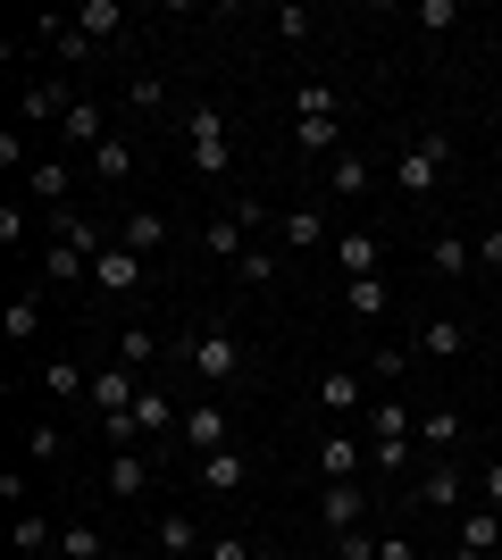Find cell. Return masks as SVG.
<instances>
[{
  "instance_id": "15",
  "label": "cell",
  "mask_w": 502,
  "mask_h": 560,
  "mask_svg": "<svg viewBox=\"0 0 502 560\" xmlns=\"http://www.w3.org/2000/svg\"><path fill=\"white\" fill-rule=\"evenodd\" d=\"M25 192L43 201V218H50V210H68V192H75V167H68V160H34V167H25Z\"/></svg>"
},
{
  "instance_id": "27",
  "label": "cell",
  "mask_w": 502,
  "mask_h": 560,
  "mask_svg": "<svg viewBox=\"0 0 502 560\" xmlns=\"http://www.w3.org/2000/svg\"><path fill=\"white\" fill-rule=\"evenodd\" d=\"M17 552L25 560H59V527L43 511H17Z\"/></svg>"
},
{
  "instance_id": "7",
  "label": "cell",
  "mask_w": 502,
  "mask_h": 560,
  "mask_svg": "<svg viewBox=\"0 0 502 560\" xmlns=\"http://www.w3.org/2000/svg\"><path fill=\"white\" fill-rule=\"evenodd\" d=\"M43 226H50V243H68V252H84V259H101V252H118V234H109V226H93V218L75 210V201H68V210H50Z\"/></svg>"
},
{
  "instance_id": "46",
  "label": "cell",
  "mask_w": 502,
  "mask_h": 560,
  "mask_svg": "<svg viewBox=\"0 0 502 560\" xmlns=\"http://www.w3.org/2000/svg\"><path fill=\"white\" fill-rule=\"evenodd\" d=\"M201 560H260V552H252L243 536H210V552H201Z\"/></svg>"
},
{
  "instance_id": "50",
  "label": "cell",
  "mask_w": 502,
  "mask_h": 560,
  "mask_svg": "<svg viewBox=\"0 0 502 560\" xmlns=\"http://www.w3.org/2000/svg\"><path fill=\"white\" fill-rule=\"evenodd\" d=\"M377 560H419V544L410 536H377Z\"/></svg>"
},
{
  "instance_id": "17",
  "label": "cell",
  "mask_w": 502,
  "mask_h": 560,
  "mask_svg": "<svg viewBox=\"0 0 502 560\" xmlns=\"http://www.w3.org/2000/svg\"><path fill=\"white\" fill-rule=\"evenodd\" d=\"M143 277H151V259H135V252H101L93 259V293H135Z\"/></svg>"
},
{
  "instance_id": "9",
  "label": "cell",
  "mask_w": 502,
  "mask_h": 560,
  "mask_svg": "<svg viewBox=\"0 0 502 560\" xmlns=\"http://www.w3.org/2000/svg\"><path fill=\"white\" fill-rule=\"evenodd\" d=\"M360 518H369V493H360V477H343V486H318V527H327V536H352Z\"/></svg>"
},
{
  "instance_id": "51",
  "label": "cell",
  "mask_w": 502,
  "mask_h": 560,
  "mask_svg": "<svg viewBox=\"0 0 502 560\" xmlns=\"http://www.w3.org/2000/svg\"><path fill=\"white\" fill-rule=\"evenodd\" d=\"M478 259H486V268H502V226H486V243H478Z\"/></svg>"
},
{
  "instance_id": "20",
  "label": "cell",
  "mask_w": 502,
  "mask_h": 560,
  "mask_svg": "<svg viewBox=\"0 0 502 560\" xmlns=\"http://www.w3.org/2000/svg\"><path fill=\"white\" fill-rule=\"evenodd\" d=\"M151 544H160L167 560H192V552H210V536H201V527H192L185 511H167L160 527H151Z\"/></svg>"
},
{
  "instance_id": "8",
  "label": "cell",
  "mask_w": 502,
  "mask_h": 560,
  "mask_svg": "<svg viewBox=\"0 0 502 560\" xmlns=\"http://www.w3.org/2000/svg\"><path fill=\"white\" fill-rule=\"evenodd\" d=\"M59 142H68V151H84V160L109 142V109H101V93H75V109L59 117Z\"/></svg>"
},
{
  "instance_id": "44",
  "label": "cell",
  "mask_w": 502,
  "mask_h": 560,
  "mask_svg": "<svg viewBox=\"0 0 502 560\" xmlns=\"http://www.w3.org/2000/svg\"><path fill=\"white\" fill-rule=\"evenodd\" d=\"M335 560H377V536H369V527H352V536H335Z\"/></svg>"
},
{
  "instance_id": "32",
  "label": "cell",
  "mask_w": 502,
  "mask_h": 560,
  "mask_svg": "<svg viewBox=\"0 0 502 560\" xmlns=\"http://www.w3.org/2000/svg\"><path fill=\"white\" fill-rule=\"evenodd\" d=\"M343 302H352V318H385V310H394V284H385V277H352V284H343Z\"/></svg>"
},
{
  "instance_id": "34",
  "label": "cell",
  "mask_w": 502,
  "mask_h": 560,
  "mask_svg": "<svg viewBox=\"0 0 502 560\" xmlns=\"http://www.w3.org/2000/svg\"><path fill=\"white\" fill-rule=\"evenodd\" d=\"M293 151H343V117H293Z\"/></svg>"
},
{
  "instance_id": "14",
  "label": "cell",
  "mask_w": 502,
  "mask_h": 560,
  "mask_svg": "<svg viewBox=\"0 0 502 560\" xmlns=\"http://www.w3.org/2000/svg\"><path fill=\"white\" fill-rule=\"evenodd\" d=\"M118 252L160 259V252H167V218H160V210H126V218H118Z\"/></svg>"
},
{
  "instance_id": "41",
  "label": "cell",
  "mask_w": 502,
  "mask_h": 560,
  "mask_svg": "<svg viewBox=\"0 0 502 560\" xmlns=\"http://www.w3.org/2000/svg\"><path fill=\"white\" fill-rule=\"evenodd\" d=\"M118 360H126V369H151V360H160V343H151V327H126V335H118Z\"/></svg>"
},
{
  "instance_id": "47",
  "label": "cell",
  "mask_w": 502,
  "mask_h": 560,
  "mask_svg": "<svg viewBox=\"0 0 502 560\" xmlns=\"http://www.w3.org/2000/svg\"><path fill=\"white\" fill-rule=\"evenodd\" d=\"M17 234H25V210H17V201H0V252H17Z\"/></svg>"
},
{
  "instance_id": "11",
  "label": "cell",
  "mask_w": 502,
  "mask_h": 560,
  "mask_svg": "<svg viewBox=\"0 0 502 560\" xmlns=\"http://www.w3.org/2000/svg\"><path fill=\"white\" fill-rule=\"evenodd\" d=\"M192 477H201V493H243V486H252V452H243V444L201 452V468H192Z\"/></svg>"
},
{
  "instance_id": "49",
  "label": "cell",
  "mask_w": 502,
  "mask_h": 560,
  "mask_svg": "<svg viewBox=\"0 0 502 560\" xmlns=\"http://www.w3.org/2000/svg\"><path fill=\"white\" fill-rule=\"evenodd\" d=\"M25 452H34V460L50 468V460H59V427H34V435H25Z\"/></svg>"
},
{
  "instance_id": "22",
  "label": "cell",
  "mask_w": 502,
  "mask_h": 560,
  "mask_svg": "<svg viewBox=\"0 0 502 560\" xmlns=\"http://www.w3.org/2000/svg\"><path fill=\"white\" fill-rule=\"evenodd\" d=\"M277 234H285V252H318V243H335L327 210H285V218H277Z\"/></svg>"
},
{
  "instance_id": "23",
  "label": "cell",
  "mask_w": 502,
  "mask_h": 560,
  "mask_svg": "<svg viewBox=\"0 0 502 560\" xmlns=\"http://www.w3.org/2000/svg\"><path fill=\"white\" fill-rule=\"evenodd\" d=\"M201 252H210V259H243V252H252V226H243L235 210L210 218V226H201Z\"/></svg>"
},
{
  "instance_id": "33",
  "label": "cell",
  "mask_w": 502,
  "mask_h": 560,
  "mask_svg": "<svg viewBox=\"0 0 502 560\" xmlns=\"http://www.w3.org/2000/svg\"><path fill=\"white\" fill-rule=\"evenodd\" d=\"M151 468H160V460H143V452H118V460H109V493H118V502H135V493L151 486Z\"/></svg>"
},
{
  "instance_id": "35",
  "label": "cell",
  "mask_w": 502,
  "mask_h": 560,
  "mask_svg": "<svg viewBox=\"0 0 502 560\" xmlns=\"http://www.w3.org/2000/svg\"><path fill=\"white\" fill-rule=\"evenodd\" d=\"M360 369H369V385H377V394H394V385H402V369H410V351L377 343V351H369V360H360Z\"/></svg>"
},
{
  "instance_id": "52",
  "label": "cell",
  "mask_w": 502,
  "mask_h": 560,
  "mask_svg": "<svg viewBox=\"0 0 502 560\" xmlns=\"http://www.w3.org/2000/svg\"><path fill=\"white\" fill-rule=\"evenodd\" d=\"M486 511H502V460L486 468Z\"/></svg>"
},
{
  "instance_id": "26",
  "label": "cell",
  "mask_w": 502,
  "mask_h": 560,
  "mask_svg": "<svg viewBox=\"0 0 502 560\" xmlns=\"http://www.w3.org/2000/svg\"><path fill=\"white\" fill-rule=\"evenodd\" d=\"M369 185H377V167L360 160V151H343V160L327 167V192H335V201H360V192H369Z\"/></svg>"
},
{
  "instance_id": "18",
  "label": "cell",
  "mask_w": 502,
  "mask_h": 560,
  "mask_svg": "<svg viewBox=\"0 0 502 560\" xmlns=\"http://www.w3.org/2000/svg\"><path fill=\"white\" fill-rule=\"evenodd\" d=\"M84 167H93V185H126V176L143 167V151H135V142H126V135H109V142H101V151H93V160H84Z\"/></svg>"
},
{
  "instance_id": "10",
  "label": "cell",
  "mask_w": 502,
  "mask_h": 560,
  "mask_svg": "<svg viewBox=\"0 0 502 560\" xmlns=\"http://www.w3.org/2000/svg\"><path fill=\"white\" fill-rule=\"evenodd\" d=\"M335 268H343V284H352V277H385V243L369 226H343V234H335Z\"/></svg>"
},
{
  "instance_id": "2",
  "label": "cell",
  "mask_w": 502,
  "mask_h": 560,
  "mask_svg": "<svg viewBox=\"0 0 502 560\" xmlns=\"http://www.w3.org/2000/svg\"><path fill=\"white\" fill-rule=\"evenodd\" d=\"M176 360H185V369L201 376V385H235V376H243V343H235L226 327L185 335V343H176Z\"/></svg>"
},
{
  "instance_id": "5",
  "label": "cell",
  "mask_w": 502,
  "mask_h": 560,
  "mask_svg": "<svg viewBox=\"0 0 502 560\" xmlns=\"http://www.w3.org/2000/svg\"><path fill=\"white\" fill-rule=\"evenodd\" d=\"M176 444H185L192 460H201V452H226V444H235V419H226L218 401H185V427H176Z\"/></svg>"
},
{
  "instance_id": "19",
  "label": "cell",
  "mask_w": 502,
  "mask_h": 560,
  "mask_svg": "<svg viewBox=\"0 0 502 560\" xmlns=\"http://www.w3.org/2000/svg\"><path fill=\"white\" fill-rule=\"evenodd\" d=\"M360 427H369V444H394V435H410V427H419V419H410V401H402V394H377V401H369V419H360Z\"/></svg>"
},
{
  "instance_id": "13",
  "label": "cell",
  "mask_w": 502,
  "mask_h": 560,
  "mask_svg": "<svg viewBox=\"0 0 502 560\" xmlns=\"http://www.w3.org/2000/svg\"><path fill=\"white\" fill-rule=\"evenodd\" d=\"M126 419H135V435H167V444H176V427H185V410H176V401H167L160 385L143 376V394H135V410H126Z\"/></svg>"
},
{
  "instance_id": "48",
  "label": "cell",
  "mask_w": 502,
  "mask_h": 560,
  "mask_svg": "<svg viewBox=\"0 0 502 560\" xmlns=\"http://www.w3.org/2000/svg\"><path fill=\"white\" fill-rule=\"evenodd\" d=\"M0 167H9V176H17V167H34V160H25V142H17V126H0Z\"/></svg>"
},
{
  "instance_id": "29",
  "label": "cell",
  "mask_w": 502,
  "mask_h": 560,
  "mask_svg": "<svg viewBox=\"0 0 502 560\" xmlns=\"http://www.w3.org/2000/svg\"><path fill=\"white\" fill-rule=\"evenodd\" d=\"M0 335H9V343H34V335H43V293H17V302L0 310Z\"/></svg>"
},
{
  "instance_id": "6",
  "label": "cell",
  "mask_w": 502,
  "mask_h": 560,
  "mask_svg": "<svg viewBox=\"0 0 502 560\" xmlns=\"http://www.w3.org/2000/svg\"><path fill=\"white\" fill-rule=\"evenodd\" d=\"M369 369H327L318 376V410H327V419H369Z\"/></svg>"
},
{
  "instance_id": "31",
  "label": "cell",
  "mask_w": 502,
  "mask_h": 560,
  "mask_svg": "<svg viewBox=\"0 0 502 560\" xmlns=\"http://www.w3.org/2000/svg\"><path fill=\"white\" fill-rule=\"evenodd\" d=\"M343 477H360V452H352V435H327L318 444V486H343Z\"/></svg>"
},
{
  "instance_id": "37",
  "label": "cell",
  "mask_w": 502,
  "mask_h": 560,
  "mask_svg": "<svg viewBox=\"0 0 502 560\" xmlns=\"http://www.w3.org/2000/svg\"><path fill=\"white\" fill-rule=\"evenodd\" d=\"M419 444H428L435 460H444V452L460 444V410H428V419H419Z\"/></svg>"
},
{
  "instance_id": "43",
  "label": "cell",
  "mask_w": 502,
  "mask_h": 560,
  "mask_svg": "<svg viewBox=\"0 0 502 560\" xmlns=\"http://www.w3.org/2000/svg\"><path fill=\"white\" fill-rule=\"evenodd\" d=\"M419 25H428V34H444V25H460V0H419Z\"/></svg>"
},
{
  "instance_id": "40",
  "label": "cell",
  "mask_w": 502,
  "mask_h": 560,
  "mask_svg": "<svg viewBox=\"0 0 502 560\" xmlns=\"http://www.w3.org/2000/svg\"><path fill=\"white\" fill-rule=\"evenodd\" d=\"M268 277H277V252H268V243H252V252L235 259V284H252V293H260Z\"/></svg>"
},
{
  "instance_id": "28",
  "label": "cell",
  "mask_w": 502,
  "mask_h": 560,
  "mask_svg": "<svg viewBox=\"0 0 502 560\" xmlns=\"http://www.w3.org/2000/svg\"><path fill=\"white\" fill-rule=\"evenodd\" d=\"M75 34H84V43H109V34H126V9L118 0H84V9H75Z\"/></svg>"
},
{
  "instance_id": "16",
  "label": "cell",
  "mask_w": 502,
  "mask_h": 560,
  "mask_svg": "<svg viewBox=\"0 0 502 560\" xmlns=\"http://www.w3.org/2000/svg\"><path fill=\"white\" fill-rule=\"evenodd\" d=\"M428 268H435V277H444V284H460V277H469V268H478V243L444 226V234H435V243H428Z\"/></svg>"
},
{
  "instance_id": "1",
  "label": "cell",
  "mask_w": 502,
  "mask_h": 560,
  "mask_svg": "<svg viewBox=\"0 0 502 560\" xmlns=\"http://www.w3.org/2000/svg\"><path fill=\"white\" fill-rule=\"evenodd\" d=\"M185 167H192V176H210V185L235 167V160H226V117H218V101H192V109H185Z\"/></svg>"
},
{
  "instance_id": "36",
  "label": "cell",
  "mask_w": 502,
  "mask_h": 560,
  "mask_svg": "<svg viewBox=\"0 0 502 560\" xmlns=\"http://www.w3.org/2000/svg\"><path fill=\"white\" fill-rule=\"evenodd\" d=\"M43 268H50V284H93V259H84V252H68V243H50V252H43Z\"/></svg>"
},
{
  "instance_id": "30",
  "label": "cell",
  "mask_w": 502,
  "mask_h": 560,
  "mask_svg": "<svg viewBox=\"0 0 502 560\" xmlns=\"http://www.w3.org/2000/svg\"><path fill=\"white\" fill-rule=\"evenodd\" d=\"M43 385H50V401H93V376L75 360H43Z\"/></svg>"
},
{
  "instance_id": "24",
  "label": "cell",
  "mask_w": 502,
  "mask_h": 560,
  "mask_svg": "<svg viewBox=\"0 0 502 560\" xmlns=\"http://www.w3.org/2000/svg\"><path fill=\"white\" fill-rule=\"evenodd\" d=\"M460 351H469V327H460V318H428V327H419V360H460Z\"/></svg>"
},
{
  "instance_id": "45",
  "label": "cell",
  "mask_w": 502,
  "mask_h": 560,
  "mask_svg": "<svg viewBox=\"0 0 502 560\" xmlns=\"http://www.w3.org/2000/svg\"><path fill=\"white\" fill-rule=\"evenodd\" d=\"M160 93H167V84H160V75H151V68L135 75V84H126V101H135V109H160Z\"/></svg>"
},
{
  "instance_id": "42",
  "label": "cell",
  "mask_w": 502,
  "mask_h": 560,
  "mask_svg": "<svg viewBox=\"0 0 502 560\" xmlns=\"http://www.w3.org/2000/svg\"><path fill=\"white\" fill-rule=\"evenodd\" d=\"M369 460H377V477H402V468H410V435H394V444H369Z\"/></svg>"
},
{
  "instance_id": "39",
  "label": "cell",
  "mask_w": 502,
  "mask_h": 560,
  "mask_svg": "<svg viewBox=\"0 0 502 560\" xmlns=\"http://www.w3.org/2000/svg\"><path fill=\"white\" fill-rule=\"evenodd\" d=\"M59 560H109V536L101 527H59Z\"/></svg>"
},
{
  "instance_id": "4",
  "label": "cell",
  "mask_w": 502,
  "mask_h": 560,
  "mask_svg": "<svg viewBox=\"0 0 502 560\" xmlns=\"http://www.w3.org/2000/svg\"><path fill=\"white\" fill-rule=\"evenodd\" d=\"M135 394H143V369L109 360V369H93V401H84V410H93V419L109 427V419H126V410H135Z\"/></svg>"
},
{
  "instance_id": "3",
  "label": "cell",
  "mask_w": 502,
  "mask_h": 560,
  "mask_svg": "<svg viewBox=\"0 0 502 560\" xmlns=\"http://www.w3.org/2000/svg\"><path fill=\"white\" fill-rule=\"evenodd\" d=\"M444 160H453V142H444V135L428 126V135H419V142L402 151V160H394V185H402L410 201H428V192L444 185Z\"/></svg>"
},
{
  "instance_id": "25",
  "label": "cell",
  "mask_w": 502,
  "mask_h": 560,
  "mask_svg": "<svg viewBox=\"0 0 502 560\" xmlns=\"http://www.w3.org/2000/svg\"><path fill=\"white\" fill-rule=\"evenodd\" d=\"M460 552L494 560L502 552V511H460Z\"/></svg>"
},
{
  "instance_id": "38",
  "label": "cell",
  "mask_w": 502,
  "mask_h": 560,
  "mask_svg": "<svg viewBox=\"0 0 502 560\" xmlns=\"http://www.w3.org/2000/svg\"><path fill=\"white\" fill-rule=\"evenodd\" d=\"M293 117H343V93L335 84H293Z\"/></svg>"
},
{
  "instance_id": "53",
  "label": "cell",
  "mask_w": 502,
  "mask_h": 560,
  "mask_svg": "<svg viewBox=\"0 0 502 560\" xmlns=\"http://www.w3.org/2000/svg\"><path fill=\"white\" fill-rule=\"evenodd\" d=\"M494 167H502V142H494Z\"/></svg>"
},
{
  "instance_id": "21",
  "label": "cell",
  "mask_w": 502,
  "mask_h": 560,
  "mask_svg": "<svg viewBox=\"0 0 502 560\" xmlns=\"http://www.w3.org/2000/svg\"><path fill=\"white\" fill-rule=\"evenodd\" d=\"M17 109L25 117H68L75 109V84H68V75H43V84H25V93H17Z\"/></svg>"
},
{
  "instance_id": "12",
  "label": "cell",
  "mask_w": 502,
  "mask_h": 560,
  "mask_svg": "<svg viewBox=\"0 0 502 560\" xmlns=\"http://www.w3.org/2000/svg\"><path fill=\"white\" fill-rule=\"evenodd\" d=\"M469 502V477H460L453 460H428L419 468V511H460Z\"/></svg>"
}]
</instances>
